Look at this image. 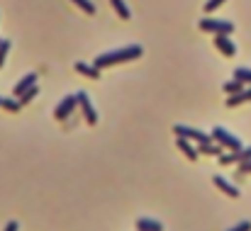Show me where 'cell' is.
<instances>
[{"instance_id": "12", "label": "cell", "mask_w": 251, "mask_h": 231, "mask_svg": "<svg viewBox=\"0 0 251 231\" xmlns=\"http://www.w3.org/2000/svg\"><path fill=\"white\" fill-rule=\"evenodd\" d=\"M241 102H251V85H249V90H239V93L227 98V107H236Z\"/></svg>"}, {"instance_id": "18", "label": "cell", "mask_w": 251, "mask_h": 231, "mask_svg": "<svg viewBox=\"0 0 251 231\" xmlns=\"http://www.w3.org/2000/svg\"><path fill=\"white\" fill-rule=\"evenodd\" d=\"M0 107H3V110H8V112H20V100H15V98H3V100H0Z\"/></svg>"}, {"instance_id": "28", "label": "cell", "mask_w": 251, "mask_h": 231, "mask_svg": "<svg viewBox=\"0 0 251 231\" xmlns=\"http://www.w3.org/2000/svg\"><path fill=\"white\" fill-rule=\"evenodd\" d=\"M0 100H3V98H0Z\"/></svg>"}, {"instance_id": "11", "label": "cell", "mask_w": 251, "mask_h": 231, "mask_svg": "<svg viewBox=\"0 0 251 231\" xmlns=\"http://www.w3.org/2000/svg\"><path fill=\"white\" fill-rule=\"evenodd\" d=\"M137 231H163V224H159L156 219L142 216V219H137Z\"/></svg>"}, {"instance_id": "21", "label": "cell", "mask_w": 251, "mask_h": 231, "mask_svg": "<svg viewBox=\"0 0 251 231\" xmlns=\"http://www.w3.org/2000/svg\"><path fill=\"white\" fill-rule=\"evenodd\" d=\"M73 3H76V5L86 13V15H95V5L90 3V0H73Z\"/></svg>"}, {"instance_id": "3", "label": "cell", "mask_w": 251, "mask_h": 231, "mask_svg": "<svg viewBox=\"0 0 251 231\" xmlns=\"http://www.w3.org/2000/svg\"><path fill=\"white\" fill-rule=\"evenodd\" d=\"M197 27H200L202 32H210V34H232V32H234V22H227V20H210V17L200 20Z\"/></svg>"}, {"instance_id": "9", "label": "cell", "mask_w": 251, "mask_h": 231, "mask_svg": "<svg viewBox=\"0 0 251 231\" xmlns=\"http://www.w3.org/2000/svg\"><path fill=\"white\" fill-rule=\"evenodd\" d=\"M32 85H37V73H27L25 78H20V83H15V88H13V95L15 98H20L25 90H30Z\"/></svg>"}, {"instance_id": "4", "label": "cell", "mask_w": 251, "mask_h": 231, "mask_svg": "<svg viewBox=\"0 0 251 231\" xmlns=\"http://www.w3.org/2000/svg\"><path fill=\"white\" fill-rule=\"evenodd\" d=\"M173 132H176V136L193 139V141H197V144H210V141H212V136H210V134H205V132H200V129H195V127L176 124V127H173Z\"/></svg>"}, {"instance_id": "2", "label": "cell", "mask_w": 251, "mask_h": 231, "mask_svg": "<svg viewBox=\"0 0 251 231\" xmlns=\"http://www.w3.org/2000/svg\"><path fill=\"white\" fill-rule=\"evenodd\" d=\"M212 139H215L222 148H227V151H239V148L244 146L241 139L234 136L232 132H227L224 127H215V129H212Z\"/></svg>"}, {"instance_id": "26", "label": "cell", "mask_w": 251, "mask_h": 231, "mask_svg": "<svg viewBox=\"0 0 251 231\" xmlns=\"http://www.w3.org/2000/svg\"><path fill=\"white\" fill-rule=\"evenodd\" d=\"M18 229H20V224L13 219V221H8V224H5V229H3V231H18Z\"/></svg>"}, {"instance_id": "20", "label": "cell", "mask_w": 251, "mask_h": 231, "mask_svg": "<svg viewBox=\"0 0 251 231\" xmlns=\"http://www.w3.org/2000/svg\"><path fill=\"white\" fill-rule=\"evenodd\" d=\"M37 95H39V88H37V85H32V88H30V90H25L18 100H20V105H27V102H32Z\"/></svg>"}, {"instance_id": "22", "label": "cell", "mask_w": 251, "mask_h": 231, "mask_svg": "<svg viewBox=\"0 0 251 231\" xmlns=\"http://www.w3.org/2000/svg\"><path fill=\"white\" fill-rule=\"evenodd\" d=\"M8 51H10V42H8V39H3V42H0V66L5 64V59H8Z\"/></svg>"}, {"instance_id": "7", "label": "cell", "mask_w": 251, "mask_h": 231, "mask_svg": "<svg viewBox=\"0 0 251 231\" xmlns=\"http://www.w3.org/2000/svg\"><path fill=\"white\" fill-rule=\"evenodd\" d=\"M76 98H78V105H81V110H83L86 122H88V124H98V112H95V107H93V102H90L88 93H86V90H81V93H76Z\"/></svg>"}, {"instance_id": "27", "label": "cell", "mask_w": 251, "mask_h": 231, "mask_svg": "<svg viewBox=\"0 0 251 231\" xmlns=\"http://www.w3.org/2000/svg\"><path fill=\"white\" fill-rule=\"evenodd\" d=\"M0 42H3V39H0Z\"/></svg>"}, {"instance_id": "15", "label": "cell", "mask_w": 251, "mask_h": 231, "mask_svg": "<svg viewBox=\"0 0 251 231\" xmlns=\"http://www.w3.org/2000/svg\"><path fill=\"white\" fill-rule=\"evenodd\" d=\"M110 5L115 8V13H117L122 20H129V17H132V13H129V8H127L125 0H110Z\"/></svg>"}, {"instance_id": "19", "label": "cell", "mask_w": 251, "mask_h": 231, "mask_svg": "<svg viewBox=\"0 0 251 231\" xmlns=\"http://www.w3.org/2000/svg\"><path fill=\"white\" fill-rule=\"evenodd\" d=\"M222 90L227 93V95H234V93H239V90H244V85L236 81V78H232V81H227L224 85H222Z\"/></svg>"}, {"instance_id": "23", "label": "cell", "mask_w": 251, "mask_h": 231, "mask_svg": "<svg viewBox=\"0 0 251 231\" xmlns=\"http://www.w3.org/2000/svg\"><path fill=\"white\" fill-rule=\"evenodd\" d=\"M249 173H251V158L244 161V163H239V168H236V175H239V178H244V175H249Z\"/></svg>"}, {"instance_id": "5", "label": "cell", "mask_w": 251, "mask_h": 231, "mask_svg": "<svg viewBox=\"0 0 251 231\" xmlns=\"http://www.w3.org/2000/svg\"><path fill=\"white\" fill-rule=\"evenodd\" d=\"M76 107H78V98H76V95H66V98L59 102V107L54 110V117H56L59 122H64V119H69V117L73 115Z\"/></svg>"}, {"instance_id": "14", "label": "cell", "mask_w": 251, "mask_h": 231, "mask_svg": "<svg viewBox=\"0 0 251 231\" xmlns=\"http://www.w3.org/2000/svg\"><path fill=\"white\" fill-rule=\"evenodd\" d=\"M176 144H178V148L185 153V158H190V161H197V156H200V153H197V148H195V146H190V141H188V139L178 136V141H176Z\"/></svg>"}, {"instance_id": "17", "label": "cell", "mask_w": 251, "mask_h": 231, "mask_svg": "<svg viewBox=\"0 0 251 231\" xmlns=\"http://www.w3.org/2000/svg\"><path fill=\"white\" fill-rule=\"evenodd\" d=\"M234 78H236L241 85H251V68H246V66L236 68V71H234Z\"/></svg>"}, {"instance_id": "1", "label": "cell", "mask_w": 251, "mask_h": 231, "mask_svg": "<svg viewBox=\"0 0 251 231\" xmlns=\"http://www.w3.org/2000/svg\"><path fill=\"white\" fill-rule=\"evenodd\" d=\"M144 54V49L139 47V44H129V47H122V49H115V51H108V54H100L95 61H93V66L95 68H110V66H115V64H125V61H134V59H139Z\"/></svg>"}, {"instance_id": "10", "label": "cell", "mask_w": 251, "mask_h": 231, "mask_svg": "<svg viewBox=\"0 0 251 231\" xmlns=\"http://www.w3.org/2000/svg\"><path fill=\"white\" fill-rule=\"evenodd\" d=\"M212 182H215V187H219L227 197H239V187H234L232 182H227L222 175H212Z\"/></svg>"}, {"instance_id": "24", "label": "cell", "mask_w": 251, "mask_h": 231, "mask_svg": "<svg viewBox=\"0 0 251 231\" xmlns=\"http://www.w3.org/2000/svg\"><path fill=\"white\" fill-rule=\"evenodd\" d=\"M222 3H224V0H207V3H205V13H212V10H217Z\"/></svg>"}, {"instance_id": "6", "label": "cell", "mask_w": 251, "mask_h": 231, "mask_svg": "<svg viewBox=\"0 0 251 231\" xmlns=\"http://www.w3.org/2000/svg\"><path fill=\"white\" fill-rule=\"evenodd\" d=\"M251 158V146H241L239 151H227L219 153V165H229V163H244Z\"/></svg>"}, {"instance_id": "25", "label": "cell", "mask_w": 251, "mask_h": 231, "mask_svg": "<svg viewBox=\"0 0 251 231\" xmlns=\"http://www.w3.org/2000/svg\"><path fill=\"white\" fill-rule=\"evenodd\" d=\"M227 231H251V221H239L236 226H232Z\"/></svg>"}, {"instance_id": "16", "label": "cell", "mask_w": 251, "mask_h": 231, "mask_svg": "<svg viewBox=\"0 0 251 231\" xmlns=\"http://www.w3.org/2000/svg\"><path fill=\"white\" fill-rule=\"evenodd\" d=\"M197 153H202V156H219V153H222V146H219V144L215 146L212 141H210V144H200V146H197Z\"/></svg>"}, {"instance_id": "13", "label": "cell", "mask_w": 251, "mask_h": 231, "mask_svg": "<svg viewBox=\"0 0 251 231\" xmlns=\"http://www.w3.org/2000/svg\"><path fill=\"white\" fill-rule=\"evenodd\" d=\"M76 71H78L81 76L90 78V81H100V68H95V66H88V64L78 61V64H76Z\"/></svg>"}, {"instance_id": "8", "label": "cell", "mask_w": 251, "mask_h": 231, "mask_svg": "<svg viewBox=\"0 0 251 231\" xmlns=\"http://www.w3.org/2000/svg\"><path fill=\"white\" fill-rule=\"evenodd\" d=\"M215 47H217L219 54L227 56V59H232V56L236 54V47H234V42L229 39V34H215Z\"/></svg>"}]
</instances>
